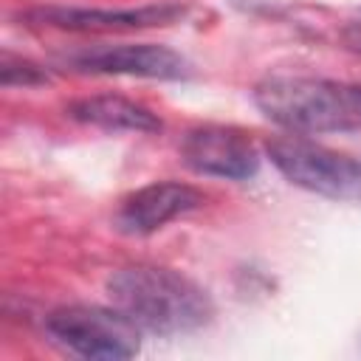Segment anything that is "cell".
<instances>
[{
  "label": "cell",
  "instance_id": "6da1fadb",
  "mask_svg": "<svg viewBox=\"0 0 361 361\" xmlns=\"http://www.w3.org/2000/svg\"><path fill=\"white\" fill-rule=\"evenodd\" d=\"M107 296L141 330L155 336L195 333L214 316L212 296L195 279L161 265H127L113 271Z\"/></svg>",
  "mask_w": 361,
  "mask_h": 361
},
{
  "label": "cell",
  "instance_id": "3957f363",
  "mask_svg": "<svg viewBox=\"0 0 361 361\" xmlns=\"http://www.w3.org/2000/svg\"><path fill=\"white\" fill-rule=\"evenodd\" d=\"M45 333L62 350L96 358V361H121L133 358L141 347V327L124 316L116 305H65L45 316Z\"/></svg>",
  "mask_w": 361,
  "mask_h": 361
},
{
  "label": "cell",
  "instance_id": "7a4b0ae2",
  "mask_svg": "<svg viewBox=\"0 0 361 361\" xmlns=\"http://www.w3.org/2000/svg\"><path fill=\"white\" fill-rule=\"evenodd\" d=\"M254 104L293 135L361 130V85L350 82L274 73L254 87Z\"/></svg>",
  "mask_w": 361,
  "mask_h": 361
},
{
  "label": "cell",
  "instance_id": "30bf717a",
  "mask_svg": "<svg viewBox=\"0 0 361 361\" xmlns=\"http://www.w3.org/2000/svg\"><path fill=\"white\" fill-rule=\"evenodd\" d=\"M0 82H3V87H39V85H48L51 76L37 62L14 56L11 51H3V56H0Z\"/></svg>",
  "mask_w": 361,
  "mask_h": 361
},
{
  "label": "cell",
  "instance_id": "52a82bcc",
  "mask_svg": "<svg viewBox=\"0 0 361 361\" xmlns=\"http://www.w3.org/2000/svg\"><path fill=\"white\" fill-rule=\"evenodd\" d=\"M65 62L82 73L102 76H138V79H183L189 73V62L166 48L152 42L135 45H93L65 56Z\"/></svg>",
  "mask_w": 361,
  "mask_h": 361
},
{
  "label": "cell",
  "instance_id": "5b68a950",
  "mask_svg": "<svg viewBox=\"0 0 361 361\" xmlns=\"http://www.w3.org/2000/svg\"><path fill=\"white\" fill-rule=\"evenodd\" d=\"M183 17V6L178 3H158V6H138V8H76V6H39L23 14L25 23L73 31V34H107V31H138L169 25Z\"/></svg>",
  "mask_w": 361,
  "mask_h": 361
},
{
  "label": "cell",
  "instance_id": "9c48e42d",
  "mask_svg": "<svg viewBox=\"0 0 361 361\" xmlns=\"http://www.w3.org/2000/svg\"><path fill=\"white\" fill-rule=\"evenodd\" d=\"M68 116L79 124H87L104 133H158L164 127L149 107L113 93L82 96L68 104Z\"/></svg>",
  "mask_w": 361,
  "mask_h": 361
},
{
  "label": "cell",
  "instance_id": "ba28073f",
  "mask_svg": "<svg viewBox=\"0 0 361 361\" xmlns=\"http://www.w3.org/2000/svg\"><path fill=\"white\" fill-rule=\"evenodd\" d=\"M200 203H203V195L195 186L178 183V180H158L135 189L121 200L116 212V228L133 237L152 234L166 223L195 212Z\"/></svg>",
  "mask_w": 361,
  "mask_h": 361
},
{
  "label": "cell",
  "instance_id": "277c9868",
  "mask_svg": "<svg viewBox=\"0 0 361 361\" xmlns=\"http://www.w3.org/2000/svg\"><path fill=\"white\" fill-rule=\"evenodd\" d=\"M265 152L293 186L330 200H361V161L293 133L268 141Z\"/></svg>",
  "mask_w": 361,
  "mask_h": 361
},
{
  "label": "cell",
  "instance_id": "8992f818",
  "mask_svg": "<svg viewBox=\"0 0 361 361\" xmlns=\"http://www.w3.org/2000/svg\"><path fill=\"white\" fill-rule=\"evenodd\" d=\"M180 158L192 172L226 180H248L259 169V152L254 141L240 130L220 124L189 130L180 141Z\"/></svg>",
  "mask_w": 361,
  "mask_h": 361
},
{
  "label": "cell",
  "instance_id": "8fae6325",
  "mask_svg": "<svg viewBox=\"0 0 361 361\" xmlns=\"http://www.w3.org/2000/svg\"><path fill=\"white\" fill-rule=\"evenodd\" d=\"M341 42H344L347 51L361 54V20H353L341 28Z\"/></svg>",
  "mask_w": 361,
  "mask_h": 361
}]
</instances>
